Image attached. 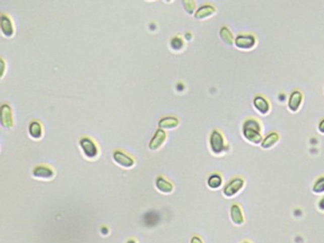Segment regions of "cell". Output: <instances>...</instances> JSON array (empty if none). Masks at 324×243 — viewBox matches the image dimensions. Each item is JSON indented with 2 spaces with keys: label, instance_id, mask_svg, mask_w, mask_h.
<instances>
[{
  "label": "cell",
  "instance_id": "cell-1",
  "mask_svg": "<svg viewBox=\"0 0 324 243\" xmlns=\"http://www.w3.org/2000/svg\"><path fill=\"white\" fill-rule=\"evenodd\" d=\"M243 134L244 138L253 144H259L262 142L261 125L259 120L255 118H248L243 126Z\"/></svg>",
  "mask_w": 324,
  "mask_h": 243
},
{
  "label": "cell",
  "instance_id": "cell-2",
  "mask_svg": "<svg viewBox=\"0 0 324 243\" xmlns=\"http://www.w3.org/2000/svg\"><path fill=\"white\" fill-rule=\"evenodd\" d=\"M244 187H245V179L243 177H240V176L234 177L227 183L226 187H224L223 193L225 195V197H227L228 199L234 198L235 196L243 191Z\"/></svg>",
  "mask_w": 324,
  "mask_h": 243
},
{
  "label": "cell",
  "instance_id": "cell-3",
  "mask_svg": "<svg viewBox=\"0 0 324 243\" xmlns=\"http://www.w3.org/2000/svg\"><path fill=\"white\" fill-rule=\"evenodd\" d=\"M211 149L214 153L220 154L226 150V143L224 136L219 130H213L210 137Z\"/></svg>",
  "mask_w": 324,
  "mask_h": 243
},
{
  "label": "cell",
  "instance_id": "cell-4",
  "mask_svg": "<svg viewBox=\"0 0 324 243\" xmlns=\"http://www.w3.org/2000/svg\"><path fill=\"white\" fill-rule=\"evenodd\" d=\"M235 45L239 49H253L256 45V37L249 33L239 34L235 38Z\"/></svg>",
  "mask_w": 324,
  "mask_h": 243
},
{
  "label": "cell",
  "instance_id": "cell-5",
  "mask_svg": "<svg viewBox=\"0 0 324 243\" xmlns=\"http://www.w3.org/2000/svg\"><path fill=\"white\" fill-rule=\"evenodd\" d=\"M230 219L236 226H242L245 223V217L240 203H233L230 207Z\"/></svg>",
  "mask_w": 324,
  "mask_h": 243
},
{
  "label": "cell",
  "instance_id": "cell-6",
  "mask_svg": "<svg viewBox=\"0 0 324 243\" xmlns=\"http://www.w3.org/2000/svg\"><path fill=\"white\" fill-rule=\"evenodd\" d=\"M303 101V95L300 90H294L288 100V108L292 112H296L300 109V105Z\"/></svg>",
  "mask_w": 324,
  "mask_h": 243
},
{
  "label": "cell",
  "instance_id": "cell-7",
  "mask_svg": "<svg viewBox=\"0 0 324 243\" xmlns=\"http://www.w3.org/2000/svg\"><path fill=\"white\" fill-rule=\"evenodd\" d=\"M80 145H81L82 149H83L84 153L86 154L87 157L93 158V157H95L97 155V146L93 143V141H91L90 139H82Z\"/></svg>",
  "mask_w": 324,
  "mask_h": 243
},
{
  "label": "cell",
  "instance_id": "cell-8",
  "mask_svg": "<svg viewBox=\"0 0 324 243\" xmlns=\"http://www.w3.org/2000/svg\"><path fill=\"white\" fill-rule=\"evenodd\" d=\"M253 104H254V106L255 108L259 111V113L267 114L270 110V104L268 102L267 99L262 96V95H257L256 97L254 98V101H253Z\"/></svg>",
  "mask_w": 324,
  "mask_h": 243
},
{
  "label": "cell",
  "instance_id": "cell-9",
  "mask_svg": "<svg viewBox=\"0 0 324 243\" xmlns=\"http://www.w3.org/2000/svg\"><path fill=\"white\" fill-rule=\"evenodd\" d=\"M33 176L35 178L49 179L55 176V172L48 166H37L33 169Z\"/></svg>",
  "mask_w": 324,
  "mask_h": 243
},
{
  "label": "cell",
  "instance_id": "cell-10",
  "mask_svg": "<svg viewBox=\"0 0 324 243\" xmlns=\"http://www.w3.org/2000/svg\"><path fill=\"white\" fill-rule=\"evenodd\" d=\"M280 140V134L278 132H271L269 133L265 138L262 140L261 142V147L264 149H268L271 148L275 146L276 144L279 142Z\"/></svg>",
  "mask_w": 324,
  "mask_h": 243
},
{
  "label": "cell",
  "instance_id": "cell-11",
  "mask_svg": "<svg viewBox=\"0 0 324 243\" xmlns=\"http://www.w3.org/2000/svg\"><path fill=\"white\" fill-rule=\"evenodd\" d=\"M114 157L115 161L118 162L122 166L131 167V166L134 164L133 160H132L130 157H129L128 155L124 154L123 152L117 151V152L114 153Z\"/></svg>",
  "mask_w": 324,
  "mask_h": 243
},
{
  "label": "cell",
  "instance_id": "cell-12",
  "mask_svg": "<svg viewBox=\"0 0 324 243\" xmlns=\"http://www.w3.org/2000/svg\"><path fill=\"white\" fill-rule=\"evenodd\" d=\"M156 187L158 188L159 191H161L165 194H170L173 191V186L169 180H167L166 178H162V177L157 178Z\"/></svg>",
  "mask_w": 324,
  "mask_h": 243
},
{
  "label": "cell",
  "instance_id": "cell-13",
  "mask_svg": "<svg viewBox=\"0 0 324 243\" xmlns=\"http://www.w3.org/2000/svg\"><path fill=\"white\" fill-rule=\"evenodd\" d=\"M222 185H223V177L218 173L212 174L207 179V186L213 190L219 189L220 187H222Z\"/></svg>",
  "mask_w": 324,
  "mask_h": 243
},
{
  "label": "cell",
  "instance_id": "cell-14",
  "mask_svg": "<svg viewBox=\"0 0 324 243\" xmlns=\"http://www.w3.org/2000/svg\"><path fill=\"white\" fill-rule=\"evenodd\" d=\"M214 13H215V8L213 6L204 5L197 11L195 17L197 18H205V17H211Z\"/></svg>",
  "mask_w": 324,
  "mask_h": 243
},
{
  "label": "cell",
  "instance_id": "cell-15",
  "mask_svg": "<svg viewBox=\"0 0 324 243\" xmlns=\"http://www.w3.org/2000/svg\"><path fill=\"white\" fill-rule=\"evenodd\" d=\"M220 35H221L222 39L225 41V43H227V45H232L233 44V41H234L233 33H231V31L227 28V26H225V27H223L221 29Z\"/></svg>",
  "mask_w": 324,
  "mask_h": 243
},
{
  "label": "cell",
  "instance_id": "cell-16",
  "mask_svg": "<svg viewBox=\"0 0 324 243\" xmlns=\"http://www.w3.org/2000/svg\"><path fill=\"white\" fill-rule=\"evenodd\" d=\"M165 137H166V134L163 130H158L154 136V138L151 140V143H150V148L152 149H155L159 146H161V145L163 144V142L165 141Z\"/></svg>",
  "mask_w": 324,
  "mask_h": 243
},
{
  "label": "cell",
  "instance_id": "cell-17",
  "mask_svg": "<svg viewBox=\"0 0 324 243\" xmlns=\"http://www.w3.org/2000/svg\"><path fill=\"white\" fill-rule=\"evenodd\" d=\"M312 191L315 194H322L324 193V176H320L316 179L312 187Z\"/></svg>",
  "mask_w": 324,
  "mask_h": 243
},
{
  "label": "cell",
  "instance_id": "cell-18",
  "mask_svg": "<svg viewBox=\"0 0 324 243\" xmlns=\"http://www.w3.org/2000/svg\"><path fill=\"white\" fill-rule=\"evenodd\" d=\"M30 134L33 136V138H40L42 135V128L39 123L33 122V124L30 126Z\"/></svg>",
  "mask_w": 324,
  "mask_h": 243
},
{
  "label": "cell",
  "instance_id": "cell-19",
  "mask_svg": "<svg viewBox=\"0 0 324 243\" xmlns=\"http://www.w3.org/2000/svg\"><path fill=\"white\" fill-rule=\"evenodd\" d=\"M6 23H7V22H6L5 17H2V18H1V27H5V26H6V28L2 29V32H3V33H5L6 35H11V34L13 33L12 24H11L10 20L8 21V24H6Z\"/></svg>",
  "mask_w": 324,
  "mask_h": 243
},
{
  "label": "cell",
  "instance_id": "cell-20",
  "mask_svg": "<svg viewBox=\"0 0 324 243\" xmlns=\"http://www.w3.org/2000/svg\"><path fill=\"white\" fill-rule=\"evenodd\" d=\"M317 209L324 213V196L321 197L317 202Z\"/></svg>",
  "mask_w": 324,
  "mask_h": 243
},
{
  "label": "cell",
  "instance_id": "cell-21",
  "mask_svg": "<svg viewBox=\"0 0 324 243\" xmlns=\"http://www.w3.org/2000/svg\"><path fill=\"white\" fill-rule=\"evenodd\" d=\"M190 243H203V240L199 235H193L190 239Z\"/></svg>",
  "mask_w": 324,
  "mask_h": 243
},
{
  "label": "cell",
  "instance_id": "cell-22",
  "mask_svg": "<svg viewBox=\"0 0 324 243\" xmlns=\"http://www.w3.org/2000/svg\"><path fill=\"white\" fill-rule=\"evenodd\" d=\"M318 130L321 133H324V118L318 124Z\"/></svg>",
  "mask_w": 324,
  "mask_h": 243
},
{
  "label": "cell",
  "instance_id": "cell-23",
  "mask_svg": "<svg viewBox=\"0 0 324 243\" xmlns=\"http://www.w3.org/2000/svg\"><path fill=\"white\" fill-rule=\"evenodd\" d=\"M295 242L296 243H302L303 242V238H302V236L300 235H296V237H295Z\"/></svg>",
  "mask_w": 324,
  "mask_h": 243
},
{
  "label": "cell",
  "instance_id": "cell-24",
  "mask_svg": "<svg viewBox=\"0 0 324 243\" xmlns=\"http://www.w3.org/2000/svg\"><path fill=\"white\" fill-rule=\"evenodd\" d=\"M126 243H137V242H136V240H135L134 238H130V239H129V240H128V241H127V242Z\"/></svg>",
  "mask_w": 324,
  "mask_h": 243
},
{
  "label": "cell",
  "instance_id": "cell-25",
  "mask_svg": "<svg viewBox=\"0 0 324 243\" xmlns=\"http://www.w3.org/2000/svg\"><path fill=\"white\" fill-rule=\"evenodd\" d=\"M241 243H253L252 242L251 240H249V239H244V240H243L242 242Z\"/></svg>",
  "mask_w": 324,
  "mask_h": 243
}]
</instances>
